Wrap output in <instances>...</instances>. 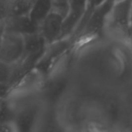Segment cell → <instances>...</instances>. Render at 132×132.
Instances as JSON below:
<instances>
[{
  "instance_id": "6da1fadb",
  "label": "cell",
  "mask_w": 132,
  "mask_h": 132,
  "mask_svg": "<svg viewBox=\"0 0 132 132\" xmlns=\"http://www.w3.org/2000/svg\"><path fill=\"white\" fill-rule=\"evenodd\" d=\"M25 54V38L23 35L13 32L1 34L0 61L14 65L22 60Z\"/></svg>"
},
{
  "instance_id": "7a4b0ae2",
  "label": "cell",
  "mask_w": 132,
  "mask_h": 132,
  "mask_svg": "<svg viewBox=\"0 0 132 132\" xmlns=\"http://www.w3.org/2000/svg\"><path fill=\"white\" fill-rule=\"evenodd\" d=\"M132 18V0L115 1L108 25L111 29L129 35Z\"/></svg>"
},
{
  "instance_id": "3957f363",
  "label": "cell",
  "mask_w": 132,
  "mask_h": 132,
  "mask_svg": "<svg viewBox=\"0 0 132 132\" xmlns=\"http://www.w3.org/2000/svg\"><path fill=\"white\" fill-rule=\"evenodd\" d=\"M116 0H106L99 5L91 14L82 33L85 37H90L97 35L108 24V19Z\"/></svg>"
},
{
  "instance_id": "277c9868",
  "label": "cell",
  "mask_w": 132,
  "mask_h": 132,
  "mask_svg": "<svg viewBox=\"0 0 132 132\" xmlns=\"http://www.w3.org/2000/svg\"><path fill=\"white\" fill-rule=\"evenodd\" d=\"M65 17L52 11L39 26V32L46 44L54 43L62 39Z\"/></svg>"
},
{
  "instance_id": "5b68a950",
  "label": "cell",
  "mask_w": 132,
  "mask_h": 132,
  "mask_svg": "<svg viewBox=\"0 0 132 132\" xmlns=\"http://www.w3.org/2000/svg\"><path fill=\"white\" fill-rule=\"evenodd\" d=\"M1 21L2 33L13 32L25 36L39 32V27L31 20L29 15L6 18Z\"/></svg>"
},
{
  "instance_id": "8992f818",
  "label": "cell",
  "mask_w": 132,
  "mask_h": 132,
  "mask_svg": "<svg viewBox=\"0 0 132 132\" xmlns=\"http://www.w3.org/2000/svg\"><path fill=\"white\" fill-rule=\"evenodd\" d=\"M87 0H70L69 12L65 17L62 39L73 34L86 11Z\"/></svg>"
},
{
  "instance_id": "52a82bcc",
  "label": "cell",
  "mask_w": 132,
  "mask_h": 132,
  "mask_svg": "<svg viewBox=\"0 0 132 132\" xmlns=\"http://www.w3.org/2000/svg\"><path fill=\"white\" fill-rule=\"evenodd\" d=\"M34 0H1L2 19L29 15Z\"/></svg>"
},
{
  "instance_id": "ba28073f",
  "label": "cell",
  "mask_w": 132,
  "mask_h": 132,
  "mask_svg": "<svg viewBox=\"0 0 132 132\" xmlns=\"http://www.w3.org/2000/svg\"><path fill=\"white\" fill-rule=\"evenodd\" d=\"M38 114V107L35 104L22 109L15 117L17 132H32Z\"/></svg>"
},
{
  "instance_id": "9c48e42d",
  "label": "cell",
  "mask_w": 132,
  "mask_h": 132,
  "mask_svg": "<svg viewBox=\"0 0 132 132\" xmlns=\"http://www.w3.org/2000/svg\"><path fill=\"white\" fill-rule=\"evenodd\" d=\"M25 38V54L22 60H34L46 44L39 32L27 34Z\"/></svg>"
},
{
  "instance_id": "30bf717a",
  "label": "cell",
  "mask_w": 132,
  "mask_h": 132,
  "mask_svg": "<svg viewBox=\"0 0 132 132\" xmlns=\"http://www.w3.org/2000/svg\"><path fill=\"white\" fill-rule=\"evenodd\" d=\"M53 0H34L29 16L39 27L53 11Z\"/></svg>"
},
{
  "instance_id": "8fae6325",
  "label": "cell",
  "mask_w": 132,
  "mask_h": 132,
  "mask_svg": "<svg viewBox=\"0 0 132 132\" xmlns=\"http://www.w3.org/2000/svg\"><path fill=\"white\" fill-rule=\"evenodd\" d=\"M106 0H87V7H86V11L85 13L77 27V29H76L75 32L73 34L75 35H80L88 21V19H90L91 14L94 12V11L99 6L101 5L103 2H104Z\"/></svg>"
},
{
  "instance_id": "7c38bea8",
  "label": "cell",
  "mask_w": 132,
  "mask_h": 132,
  "mask_svg": "<svg viewBox=\"0 0 132 132\" xmlns=\"http://www.w3.org/2000/svg\"><path fill=\"white\" fill-rule=\"evenodd\" d=\"M63 88L64 87L63 83H58L53 84V86H51L47 89L46 93V97L48 98L49 101H54L60 96V94L63 90Z\"/></svg>"
},
{
  "instance_id": "4fadbf2b",
  "label": "cell",
  "mask_w": 132,
  "mask_h": 132,
  "mask_svg": "<svg viewBox=\"0 0 132 132\" xmlns=\"http://www.w3.org/2000/svg\"><path fill=\"white\" fill-rule=\"evenodd\" d=\"M53 11L66 17L69 12L70 0H53Z\"/></svg>"
},
{
  "instance_id": "5bb4252c",
  "label": "cell",
  "mask_w": 132,
  "mask_h": 132,
  "mask_svg": "<svg viewBox=\"0 0 132 132\" xmlns=\"http://www.w3.org/2000/svg\"><path fill=\"white\" fill-rule=\"evenodd\" d=\"M41 132H63L62 128L53 117L50 118L46 123L44 124V126L42 128Z\"/></svg>"
},
{
  "instance_id": "9a60e30c",
  "label": "cell",
  "mask_w": 132,
  "mask_h": 132,
  "mask_svg": "<svg viewBox=\"0 0 132 132\" xmlns=\"http://www.w3.org/2000/svg\"><path fill=\"white\" fill-rule=\"evenodd\" d=\"M11 64L1 62V83L3 85L4 83H7L11 80L12 76V69Z\"/></svg>"
},
{
  "instance_id": "2e32d148",
  "label": "cell",
  "mask_w": 132,
  "mask_h": 132,
  "mask_svg": "<svg viewBox=\"0 0 132 132\" xmlns=\"http://www.w3.org/2000/svg\"><path fill=\"white\" fill-rule=\"evenodd\" d=\"M12 118V112H11L9 108L7 106V104L5 105L2 103V122L5 121V123L7 124L8 121H9L10 118Z\"/></svg>"
},
{
  "instance_id": "e0dca14e",
  "label": "cell",
  "mask_w": 132,
  "mask_h": 132,
  "mask_svg": "<svg viewBox=\"0 0 132 132\" xmlns=\"http://www.w3.org/2000/svg\"><path fill=\"white\" fill-rule=\"evenodd\" d=\"M2 132H11V130L9 128L7 124H5V125L2 126Z\"/></svg>"
},
{
  "instance_id": "ac0fdd59",
  "label": "cell",
  "mask_w": 132,
  "mask_h": 132,
  "mask_svg": "<svg viewBox=\"0 0 132 132\" xmlns=\"http://www.w3.org/2000/svg\"><path fill=\"white\" fill-rule=\"evenodd\" d=\"M129 36H132V18H131V27H130V31H129Z\"/></svg>"
},
{
  "instance_id": "d6986e66",
  "label": "cell",
  "mask_w": 132,
  "mask_h": 132,
  "mask_svg": "<svg viewBox=\"0 0 132 132\" xmlns=\"http://www.w3.org/2000/svg\"><path fill=\"white\" fill-rule=\"evenodd\" d=\"M116 1H118V0H116Z\"/></svg>"
}]
</instances>
